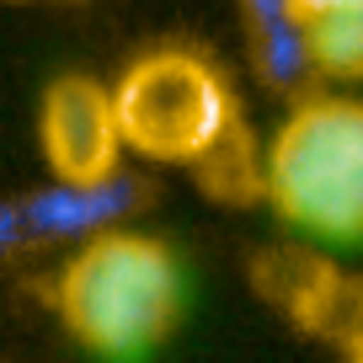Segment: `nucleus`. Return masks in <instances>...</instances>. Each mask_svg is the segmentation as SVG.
<instances>
[{"label": "nucleus", "mask_w": 363, "mask_h": 363, "mask_svg": "<svg viewBox=\"0 0 363 363\" xmlns=\"http://www.w3.org/2000/svg\"><path fill=\"white\" fill-rule=\"evenodd\" d=\"M54 310L75 347L107 363L150 358L182 315L177 251L128 225L75 240L54 278Z\"/></svg>", "instance_id": "nucleus-1"}, {"label": "nucleus", "mask_w": 363, "mask_h": 363, "mask_svg": "<svg viewBox=\"0 0 363 363\" xmlns=\"http://www.w3.org/2000/svg\"><path fill=\"white\" fill-rule=\"evenodd\" d=\"M262 198L310 240H363V102L299 96L262 150Z\"/></svg>", "instance_id": "nucleus-2"}, {"label": "nucleus", "mask_w": 363, "mask_h": 363, "mask_svg": "<svg viewBox=\"0 0 363 363\" xmlns=\"http://www.w3.org/2000/svg\"><path fill=\"white\" fill-rule=\"evenodd\" d=\"M128 155L155 166H203L240 128L225 69L198 48H150L113 80Z\"/></svg>", "instance_id": "nucleus-3"}, {"label": "nucleus", "mask_w": 363, "mask_h": 363, "mask_svg": "<svg viewBox=\"0 0 363 363\" xmlns=\"http://www.w3.org/2000/svg\"><path fill=\"white\" fill-rule=\"evenodd\" d=\"M38 155L48 177L59 182H96L123 171V123H118V96L96 75H54L38 96Z\"/></svg>", "instance_id": "nucleus-4"}, {"label": "nucleus", "mask_w": 363, "mask_h": 363, "mask_svg": "<svg viewBox=\"0 0 363 363\" xmlns=\"http://www.w3.org/2000/svg\"><path fill=\"white\" fill-rule=\"evenodd\" d=\"M145 203V182L118 171V177L96 182H48L38 193L22 198L27 240L33 246H54V240H91L102 230H118L134 208Z\"/></svg>", "instance_id": "nucleus-5"}, {"label": "nucleus", "mask_w": 363, "mask_h": 363, "mask_svg": "<svg viewBox=\"0 0 363 363\" xmlns=\"http://www.w3.org/2000/svg\"><path fill=\"white\" fill-rule=\"evenodd\" d=\"M240 22H246V38H251V59H257L262 80L272 91H294L315 75L310 33L294 0H240Z\"/></svg>", "instance_id": "nucleus-6"}, {"label": "nucleus", "mask_w": 363, "mask_h": 363, "mask_svg": "<svg viewBox=\"0 0 363 363\" xmlns=\"http://www.w3.org/2000/svg\"><path fill=\"white\" fill-rule=\"evenodd\" d=\"M315 75L363 80V0H331L315 16H305Z\"/></svg>", "instance_id": "nucleus-7"}, {"label": "nucleus", "mask_w": 363, "mask_h": 363, "mask_svg": "<svg viewBox=\"0 0 363 363\" xmlns=\"http://www.w3.org/2000/svg\"><path fill=\"white\" fill-rule=\"evenodd\" d=\"M33 240H27V219H22V198H11V203H0V262L16 257V251H27Z\"/></svg>", "instance_id": "nucleus-8"}, {"label": "nucleus", "mask_w": 363, "mask_h": 363, "mask_svg": "<svg viewBox=\"0 0 363 363\" xmlns=\"http://www.w3.org/2000/svg\"><path fill=\"white\" fill-rule=\"evenodd\" d=\"M294 6H299V16H315L320 6H331V0H294Z\"/></svg>", "instance_id": "nucleus-9"}, {"label": "nucleus", "mask_w": 363, "mask_h": 363, "mask_svg": "<svg viewBox=\"0 0 363 363\" xmlns=\"http://www.w3.org/2000/svg\"><path fill=\"white\" fill-rule=\"evenodd\" d=\"M347 363H363V342H358V347H347Z\"/></svg>", "instance_id": "nucleus-10"}]
</instances>
